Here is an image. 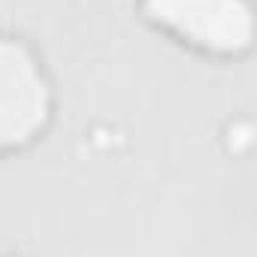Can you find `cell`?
I'll list each match as a JSON object with an SVG mask.
<instances>
[{"label": "cell", "mask_w": 257, "mask_h": 257, "mask_svg": "<svg viewBox=\"0 0 257 257\" xmlns=\"http://www.w3.org/2000/svg\"><path fill=\"white\" fill-rule=\"evenodd\" d=\"M58 109L61 94L46 55L25 34L0 28V164L46 143Z\"/></svg>", "instance_id": "obj_1"}, {"label": "cell", "mask_w": 257, "mask_h": 257, "mask_svg": "<svg viewBox=\"0 0 257 257\" xmlns=\"http://www.w3.org/2000/svg\"><path fill=\"white\" fill-rule=\"evenodd\" d=\"M134 10L155 34L203 61L236 64L254 49L251 0H134Z\"/></svg>", "instance_id": "obj_2"}]
</instances>
